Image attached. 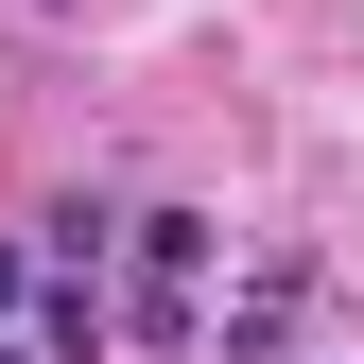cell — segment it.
<instances>
[{
  "mask_svg": "<svg viewBox=\"0 0 364 364\" xmlns=\"http://www.w3.org/2000/svg\"><path fill=\"white\" fill-rule=\"evenodd\" d=\"M35 364H105V295H35Z\"/></svg>",
  "mask_w": 364,
  "mask_h": 364,
  "instance_id": "obj_4",
  "label": "cell"
},
{
  "mask_svg": "<svg viewBox=\"0 0 364 364\" xmlns=\"http://www.w3.org/2000/svg\"><path fill=\"white\" fill-rule=\"evenodd\" d=\"M0 364H35V347H0Z\"/></svg>",
  "mask_w": 364,
  "mask_h": 364,
  "instance_id": "obj_6",
  "label": "cell"
},
{
  "mask_svg": "<svg viewBox=\"0 0 364 364\" xmlns=\"http://www.w3.org/2000/svg\"><path fill=\"white\" fill-rule=\"evenodd\" d=\"M122 243H139V295H122V330H139V347H208V260H225V225L208 208H139V225H122Z\"/></svg>",
  "mask_w": 364,
  "mask_h": 364,
  "instance_id": "obj_1",
  "label": "cell"
},
{
  "mask_svg": "<svg viewBox=\"0 0 364 364\" xmlns=\"http://www.w3.org/2000/svg\"><path fill=\"white\" fill-rule=\"evenodd\" d=\"M0 312H35V260H18V243H0Z\"/></svg>",
  "mask_w": 364,
  "mask_h": 364,
  "instance_id": "obj_5",
  "label": "cell"
},
{
  "mask_svg": "<svg viewBox=\"0 0 364 364\" xmlns=\"http://www.w3.org/2000/svg\"><path fill=\"white\" fill-rule=\"evenodd\" d=\"M122 225H139V208H87V191H53V208H35V260H53V295H87V260H105Z\"/></svg>",
  "mask_w": 364,
  "mask_h": 364,
  "instance_id": "obj_2",
  "label": "cell"
},
{
  "mask_svg": "<svg viewBox=\"0 0 364 364\" xmlns=\"http://www.w3.org/2000/svg\"><path fill=\"white\" fill-rule=\"evenodd\" d=\"M295 295H312V278H295V260H278V278H260L243 312H225V330H208V347H225V364H278V330H295Z\"/></svg>",
  "mask_w": 364,
  "mask_h": 364,
  "instance_id": "obj_3",
  "label": "cell"
}]
</instances>
